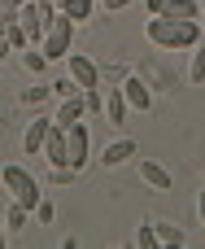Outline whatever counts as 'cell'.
Masks as SVG:
<instances>
[{
  "label": "cell",
  "instance_id": "1",
  "mask_svg": "<svg viewBox=\"0 0 205 249\" xmlns=\"http://www.w3.org/2000/svg\"><path fill=\"white\" fill-rule=\"evenodd\" d=\"M144 35H149V44L153 48H162V53H179V48H197L205 35L201 18H166V13H149V22H144Z\"/></svg>",
  "mask_w": 205,
  "mask_h": 249
},
{
  "label": "cell",
  "instance_id": "2",
  "mask_svg": "<svg viewBox=\"0 0 205 249\" xmlns=\"http://www.w3.org/2000/svg\"><path fill=\"white\" fill-rule=\"evenodd\" d=\"M0 184H4V193H9V201H22L31 214H35V206L44 201V188H39V179H35L26 166H17V162H9V166L0 171Z\"/></svg>",
  "mask_w": 205,
  "mask_h": 249
},
{
  "label": "cell",
  "instance_id": "3",
  "mask_svg": "<svg viewBox=\"0 0 205 249\" xmlns=\"http://www.w3.org/2000/svg\"><path fill=\"white\" fill-rule=\"evenodd\" d=\"M74 26H79V22L57 9V18L48 22V31H44V39H39V48L48 53V61H66V53L74 48Z\"/></svg>",
  "mask_w": 205,
  "mask_h": 249
},
{
  "label": "cell",
  "instance_id": "4",
  "mask_svg": "<svg viewBox=\"0 0 205 249\" xmlns=\"http://www.w3.org/2000/svg\"><path fill=\"white\" fill-rule=\"evenodd\" d=\"M66 162H70L74 171H83V166L92 162V136H87V127H83V123L66 127Z\"/></svg>",
  "mask_w": 205,
  "mask_h": 249
},
{
  "label": "cell",
  "instance_id": "5",
  "mask_svg": "<svg viewBox=\"0 0 205 249\" xmlns=\"http://www.w3.org/2000/svg\"><path fill=\"white\" fill-rule=\"evenodd\" d=\"M136 140L131 136H118V140H109L101 153H96V162H101V171H114V166H127V162H136Z\"/></svg>",
  "mask_w": 205,
  "mask_h": 249
},
{
  "label": "cell",
  "instance_id": "6",
  "mask_svg": "<svg viewBox=\"0 0 205 249\" xmlns=\"http://www.w3.org/2000/svg\"><path fill=\"white\" fill-rule=\"evenodd\" d=\"M66 74L79 83V88H101V66L83 53H66Z\"/></svg>",
  "mask_w": 205,
  "mask_h": 249
},
{
  "label": "cell",
  "instance_id": "7",
  "mask_svg": "<svg viewBox=\"0 0 205 249\" xmlns=\"http://www.w3.org/2000/svg\"><path fill=\"white\" fill-rule=\"evenodd\" d=\"M136 175H140V184H144L149 193H171V171H166L162 162H153V158H136Z\"/></svg>",
  "mask_w": 205,
  "mask_h": 249
},
{
  "label": "cell",
  "instance_id": "8",
  "mask_svg": "<svg viewBox=\"0 0 205 249\" xmlns=\"http://www.w3.org/2000/svg\"><path fill=\"white\" fill-rule=\"evenodd\" d=\"M48 131H52V118L35 114V118L26 123V131H22V153H44V140H48Z\"/></svg>",
  "mask_w": 205,
  "mask_h": 249
},
{
  "label": "cell",
  "instance_id": "9",
  "mask_svg": "<svg viewBox=\"0 0 205 249\" xmlns=\"http://www.w3.org/2000/svg\"><path fill=\"white\" fill-rule=\"evenodd\" d=\"M118 88H122V96L131 101V109H140V114H144V109H153V92H149V83H144L140 74H127Z\"/></svg>",
  "mask_w": 205,
  "mask_h": 249
},
{
  "label": "cell",
  "instance_id": "10",
  "mask_svg": "<svg viewBox=\"0 0 205 249\" xmlns=\"http://www.w3.org/2000/svg\"><path fill=\"white\" fill-rule=\"evenodd\" d=\"M131 114V101L122 96V88H105V123L109 127H122Z\"/></svg>",
  "mask_w": 205,
  "mask_h": 249
},
{
  "label": "cell",
  "instance_id": "11",
  "mask_svg": "<svg viewBox=\"0 0 205 249\" xmlns=\"http://www.w3.org/2000/svg\"><path fill=\"white\" fill-rule=\"evenodd\" d=\"M83 118H87V105H83V92L66 96V101L57 105V114H52V123H57V127H74V123H83Z\"/></svg>",
  "mask_w": 205,
  "mask_h": 249
},
{
  "label": "cell",
  "instance_id": "12",
  "mask_svg": "<svg viewBox=\"0 0 205 249\" xmlns=\"http://www.w3.org/2000/svg\"><path fill=\"white\" fill-rule=\"evenodd\" d=\"M131 245L136 249H157V219H144V223H136V232H131Z\"/></svg>",
  "mask_w": 205,
  "mask_h": 249
},
{
  "label": "cell",
  "instance_id": "13",
  "mask_svg": "<svg viewBox=\"0 0 205 249\" xmlns=\"http://www.w3.org/2000/svg\"><path fill=\"white\" fill-rule=\"evenodd\" d=\"M96 4H101V0H57V9H61L66 18H74V22H87V18L96 13Z\"/></svg>",
  "mask_w": 205,
  "mask_h": 249
},
{
  "label": "cell",
  "instance_id": "14",
  "mask_svg": "<svg viewBox=\"0 0 205 249\" xmlns=\"http://www.w3.org/2000/svg\"><path fill=\"white\" fill-rule=\"evenodd\" d=\"M22 70H26V74H44V70H48V53H44L39 44L22 48Z\"/></svg>",
  "mask_w": 205,
  "mask_h": 249
},
{
  "label": "cell",
  "instance_id": "15",
  "mask_svg": "<svg viewBox=\"0 0 205 249\" xmlns=\"http://www.w3.org/2000/svg\"><path fill=\"white\" fill-rule=\"evenodd\" d=\"M4 228H9V232H22V228H31V210H26L22 201H9V210H4Z\"/></svg>",
  "mask_w": 205,
  "mask_h": 249
},
{
  "label": "cell",
  "instance_id": "16",
  "mask_svg": "<svg viewBox=\"0 0 205 249\" xmlns=\"http://www.w3.org/2000/svg\"><path fill=\"white\" fill-rule=\"evenodd\" d=\"M162 13L166 18H201V0H166Z\"/></svg>",
  "mask_w": 205,
  "mask_h": 249
},
{
  "label": "cell",
  "instance_id": "17",
  "mask_svg": "<svg viewBox=\"0 0 205 249\" xmlns=\"http://www.w3.org/2000/svg\"><path fill=\"white\" fill-rule=\"evenodd\" d=\"M44 96H52V88H48V83H31V88H22V92H17V105L35 109V105H44Z\"/></svg>",
  "mask_w": 205,
  "mask_h": 249
},
{
  "label": "cell",
  "instance_id": "18",
  "mask_svg": "<svg viewBox=\"0 0 205 249\" xmlns=\"http://www.w3.org/2000/svg\"><path fill=\"white\" fill-rule=\"evenodd\" d=\"M188 83H205V44L192 48V61H188Z\"/></svg>",
  "mask_w": 205,
  "mask_h": 249
},
{
  "label": "cell",
  "instance_id": "19",
  "mask_svg": "<svg viewBox=\"0 0 205 249\" xmlns=\"http://www.w3.org/2000/svg\"><path fill=\"white\" fill-rule=\"evenodd\" d=\"M157 241H162V245H171V249H179V245H184V232H179L175 223L157 219Z\"/></svg>",
  "mask_w": 205,
  "mask_h": 249
},
{
  "label": "cell",
  "instance_id": "20",
  "mask_svg": "<svg viewBox=\"0 0 205 249\" xmlns=\"http://www.w3.org/2000/svg\"><path fill=\"white\" fill-rule=\"evenodd\" d=\"M74 175H79L74 166H48V184H52V188H70Z\"/></svg>",
  "mask_w": 205,
  "mask_h": 249
},
{
  "label": "cell",
  "instance_id": "21",
  "mask_svg": "<svg viewBox=\"0 0 205 249\" xmlns=\"http://www.w3.org/2000/svg\"><path fill=\"white\" fill-rule=\"evenodd\" d=\"M48 88H52V96H57V101H66V96H74V92H83V88H79V83H74L70 74H61V79H52Z\"/></svg>",
  "mask_w": 205,
  "mask_h": 249
},
{
  "label": "cell",
  "instance_id": "22",
  "mask_svg": "<svg viewBox=\"0 0 205 249\" xmlns=\"http://www.w3.org/2000/svg\"><path fill=\"white\" fill-rule=\"evenodd\" d=\"M4 39H9V48L13 53H22V48H31V39H26V31L13 22V26H4Z\"/></svg>",
  "mask_w": 205,
  "mask_h": 249
},
{
  "label": "cell",
  "instance_id": "23",
  "mask_svg": "<svg viewBox=\"0 0 205 249\" xmlns=\"http://www.w3.org/2000/svg\"><path fill=\"white\" fill-rule=\"evenodd\" d=\"M22 4H26V0H0V26H13L17 13H22Z\"/></svg>",
  "mask_w": 205,
  "mask_h": 249
},
{
  "label": "cell",
  "instance_id": "24",
  "mask_svg": "<svg viewBox=\"0 0 205 249\" xmlns=\"http://www.w3.org/2000/svg\"><path fill=\"white\" fill-rule=\"evenodd\" d=\"M35 223H44V228L57 223V206H52V201H39V206H35Z\"/></svg>",
  "mask_w": 205,
  "mask_h": 249
},
{
  "label": "cell",
  "instance_id": "25",
  "mask_svg": "<svg viewBox=\"0 0 205 249\" xmlns=\"http://www.w3.org/2000/svg\"><path fill=\"white\" fill-rule=\"evenodd\" d=\"M127 4H136V0H101V9H105V13H122Z\"/></svg>",
  "mask_w": 205,
  "mask_h": 249
},
{
  "label": "cell",
  "instance_id": "26",
  "mask_svg": "<svg viewBox=\"0 0 205 249\" xmlns=\"http://www.w3.org/2000/svg\"><path fill=\"white\" fill-rule=\"evenodd\" d=\"M9 53H13V48H9V39H4V26H0V61H4Z\"/></svg>",
  "mask_w": 205,
  "mask_h": 249
},
{
  "label": "cell",
  "instance_id": "27",
  "mask_svg": "<svg viewBox=\"0 0 205 249\" xmlns=\"http://www.w3.org/2000/svg\"><path fill=\"white\" fill-rule=\"evenodd\" d=\"M197 219L205 223V188H201V197H197Z\"/></svg>",
  "mask_w": 205,
  "mask_h": 249
},
{
  "label": "cell",
  "instance_id": "28",
  "mask_svg": "<svg viewBox=\"0 0 205 249\" xmlns=\"http://www.w3.org/2000/svg\"><path fill=\"white\" fill-rule=\"evenodd\" d=\"M162 4H166V0H144V9H149V13H162Z\"/></svg>",
  "mask_w": 205,
  "mask_h": 249
},
{
  "label": "cell",
  "instance_id": "29",
  "mask_svg": "<svg viewBox=\"0 0 205 249\" xmlns=\"http://www.w3.org/2000/svg\"><path fill=\"white\" fill-rule=\"evenodd\" d=\"M4 241H9V228H4V219H0V249H4Z\"/></svg>",
  "mask_w": 205,
  "mask_h": 249
},
{
  "label": "cell",
  "instance_id": "30",
  "mask_svg": "<svg viewBox=\"0 0 205 249\" xmlns=\"http://www.w3.org/2000/svg\"><path fill=\"white\" fill-rule=\"evenodd\" d=\"M201 26H205V9H201Z\"/></svg>",
  "mask_w": 205,
  "mask_h": 249
},
{
  "label": "cell",
  "instance_id": "31",
  "mask_svg": "<svg viewBox=\"0 0 205 249\" xmlns=\"http://www.w3.org/2000/svg\"><path fill=\"white\" fill-rule=\"evenodd\" d=\"M201 184H205V175H201Z\"/></svg>",
  "mask_w": 205,
  "mask_h": 249
}]
</instances>
